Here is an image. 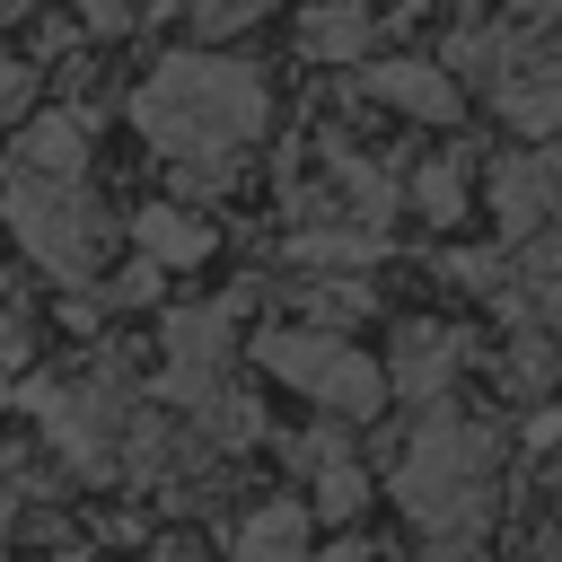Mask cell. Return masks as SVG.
<instances>
[{"label": "cell", "mask_w": 562, "mask_h": 562, "mask_svg": "<svg viewBox=\"0 0 562 562\" xmlns=\"http://www.w3.org/2000/svg\"><path fill=\"white\" fill-rule=\"evenodd\" d=\"M18 167L88 176V114H35V123H26V140H18Z\"/></svg>", "instance_id": "obj_14"}, {"label": "cell", "mask_w": 562, "mask_h": 562, "mask_svg": "<svg viewBox=\"0 0 562 562\" xmlns=\"http://www.w3.org/2000/svg\"><path fill=\"white\" fill-rule=\"evenodd\" d=\"M26 404L44 413L53 448H61L88 483L123 474V439H132V422H140V395H132V378H123L114 360H97V369L70 378V386H26Z\"/></svg>", "instance_id": "obj_6"}, {"label": "cell", "mask_w": 562, "mask_h": 562, "mask_svg": "<svg viewBox=\"0 0 562 562\" xmlns=\"http://www.w3.org/2000/svg\"><path fill=\"white\" fill-rule=\"evenodd\" d=\"M255 360L281 386H299L307 404L342 413V422H369L386 404V369L369 351H351V334H334V325H263L255 334Z\"/></svg>", "instance_id": "obj_5"}, {"label": "cell", "mask_w": 562, "mask_h": 562, "mask_svg": "<svg viewBox=\"0 0 562 562\" xmlns=\"http://www.w3.org/2000/svg\"><path fill=\"white\" fill-rule=\"evenodd\" d=\"M457 360H465V334H448V325H404V334H395V360H386V386L413 395V404H439L448 378H457Z\"/></svg>", "instance_id": "obj_10"}, {"label": "cell", "mask_w": 562, "mask_h": 562, "mask_svg": "<svg viewBox=\"0 0 562 562\" xmlns=\"http://www.w3.org/2000/svg\"><path fill=\"white\" fill-rule=\"evenodd\" d=\"M553 220H562V149H509V158H492V228L509 246H527Z\"/></svg>", "instance_id": "obj_8"}, {"label": "cell", "mask_w": 562, "mask_h": 562, "mask_svg": "<svg viewBox=\"0 0 562 562\" xmlns=\"http://www.w3.org/2000/svg\"><path fill=\"white\" fill-rule=\"evenodd\" d=\"M228 351H237V299H220V307H176V316H167L158 395L184 404V413H202V404L220 395V378H228Z\"/></svg>", "instance_id": "obj_7"}, {"label": "cell", "mask_w": 562, "mask_h": 562, "mask_svg": "<svg viewBox=\"0 0 562 562\" xmlns=\"http://www.w3.org/2000/svg\"><path fill=\"white\" fill-rule=\"evenodd\" d=\"M26 9H35V0H0V26H18V18H26Z\"/></svg>", "instance_id": "obj_26"}, {"label": "cell", "mask_w": 562, "mask_h": 562, "mask_svg": "<svg viewBox=\"0 0 562 562\" xmlns=\"http://www.w3.org/2000/svg\"><path fill=\"white\" fill-rule=\"evenodd\" d=\"M132 228H140V255H149V263H202V255H211V220H193V211H176V202H149Z\"/></svg>", "instance_id": "obj_15"}, {"label": "cell", "mask_w": 562, "mask_h": 562, "mask_svg": "<svg viewBox=\"0 0 562 562\" xmlns=\"http://www.w3.org/2000/svg\"><path fill=\"white\" fill-rule=\"evenodd\" d=\"M272 0H193V26L202 35H237V26H255Z\"/></svg>", "instance_id": "obj_20"}, {"label": "cell", "mask_w": 562, "mask_h": 562, "mask_svg": "<svg viewBox=\"0 0 562 562\" xmlns=\"http://www.w3.org/2000/svg\"><path fill=\"white\" fill-rule=\"evenodd\" d=\"M439 61L465 70V79L492 97V114H501L509 132H527V140L562 132V44L518 35V26H457Z\"/></svg>", "instance_id": "obj_4"}, {"label": "cell", "mask_w": 562, "mask_h": 562, "mask_svg": "<svg viewBox=\"0 0 562 562\" xmlns=\"http://www.w3.org/2000/svg\"><path fill=\"white\" fill-rule=\"evenodd\" d=\"M518 18H562V0H509Z\"/></svg>", "instance_id": "obj_25"}, {"label": "cell", "mask_w": 562, "mask_h": 562, "mask_svg": "<svg viewBox=\"0 0 562 562\" xmlns=\"http://www.w3.org/2000/svg\"><path fill=\"white\" fill-rule=\"evenodd\" d=\"M509 281H518V299H527L544 325H562V228H553V237H527L518 263H509Z\"/></svg>", "instance_id": "obj_17"}, {"label": "cell", "mask_w": 562, "mask_h": 562, "mask_svg": "<svg viewBox=\"0 0 562 562\" xmlns=\"http://www.w3.org/2000/svg\"><path fill=\"white\" fill-rule=\"evenodd\" d=\"M386 237L369 220H334V228H299L290 237V263H325V272H351V263H378Z\"/></svg>", "instance_id": "obj_16"}, {"label": "cell", "mask_w": 562, "mask_h": 562, "mask_svg": "<svg viewBox=\"0 0 562 562\" xmlns=\"http://www.w3.org/2000/svg\"><path fill=\"white\" fill-rule=\"evenodd\" d=\"M360 88H369L386 114H404V123H448V114H457V70H448V61H422V53L369 61Z\"/></svg>", "instance_id": "obj_9"}, {"label": "cell", "mask_w": 562, "mask_h": 562, "mask_svg": "<svg viewBox=\"0 0 562 562\" xmlns=\"http://www.w3.org/2000/svg\"><path fill=\"white\" fill-rule=\"evenodd\" d=\"M26 105H35V61H9L0 53V123H18Z\"/></svg>", "instance_id": "obj_21"}, {"label": "cell", "mask_w": 562, "mask_h": 562, "mask_svg": "<svg viewBox=\"0 0 562 562\" xmlns=\"http://www.w3.org/2000/svg\"><path fill=\"white\" fill-rule=\"evenodd\" d=\"M290 457L316 474V509H325V518H360L369 483H360V465H351V439H342V430H316V439H299Z\"/></svg>", "instance_id": "obj_12"}, {"label": "cell", "mask_w": 562, "mask_h": 562, "mask_svg": "<svg viewBox=\"0 0 562 562\" xmlns=\"http://www.w3.org/2000/svg\"><path fill=\"white\" fill-rule=\"evenodd\" d=\"M501 369H509V386H544V378H553V342H544V334H518Z\"/></svg>", "instance_id": "obj_19"}, {"label": "cell", "mask_w": 562, "mask_h": 562, "mask_svg": "<svg viewBox=\"0 0 562 562\" xmlns=\"http://www.w3.org/2000/svg\"><path fill=\"white\" fill-rule=\"evenodd\" d=\"M0 220L53 281H97V263L114 246V220L97 211V193L79 176H44V167H18V158L0 176Z\"/></svg>", "instance_id": "obj_3"}, {"label": "cell", "mask_w": 562, "mask_h": 562, "mask_svg": "<svg viewBox=\"0 0 562 562\" xmlns=\"http://www.w3.org/2000/svg\"><path fill=\"white\" fill-rule=\"evenodd\" d=\"M299 53L334 61V70L369 61V0H307L299 9Z\"/></svg>", "instance_id": "obj_11"}, {"label": "cell", "mask_w": 562, "mask_h": 562, "mask_svg": "<svg viewBox=\"0 0 562 562\" xmlns=\"http://www.w3.org/2000/svg\"><path fill=\"white\" fill-rule=\"evenodd\" d=\"M395 501L422 527V562H474L492 527V430L430 404V422L395 457Z\"/></svg>", "instance_id": "obj_2"}, {"label": "cell", "mask_w": 562, "mask_h": 562, "mask_svg": "<svg viewBox=\"0 0 562 562\" xmlns=\"http://www.w3.org/2000/svg\"><path fill=\"white\" fill-rule=\"evenodd\" d=\"M70 9H79L97 35H123V26H132V0H70Z\"/></svg>", "instance_id": "obj_23"}, {"label": "cell", "mask_w": 562, "mask_h": 562, "mask_svg": "<svg viewBox=\"0 0 562 562\" xmlns=\"http://www.w3.org/2000/svg\"><path fill=\"white\" fill-rule=\"evenodd\" d=\"M18 509H26V465H18L9 448H0V536L18 527Z\"/></svg>", "instance_id": "obj_22"}, {"label": "cell", "mask_w": 562, "mask_h": 562, "mask_svg": "<svg viewBox=\"0 0 562 562\" xmlns=\"http://www.w3.org/2000/svg\"><path fill=\"white\" fill-rule=\"evenodd\" d=\"M316 562H369V553H360V544H342V553H316Z\"/></svg>", "instance_id": "obj_27"}, {"label": "cell", "mask_w": 562, "mask_h": 562, "mask_svg": "<svg viewBox=\"0 0 562 562\" xmlns=\"http://www.w3.org/2000/svg\"><path fill=\"white\" fill-rule=\"evenodd\" d=\"M228 562H307V501H263L228 536Z\"/></svg>", "instance_id": "obj_13"}, {"label": "cell", "mask_w": 562, "mask_h": 562, "mask_svg": "<svg viewBox=\"0 0 562 562\" xmlns=\"http://www.w3.org/2000/svg\"><path fill=\"white\" fill-rule=\"evenodd\" d=\"M527 562H562V518H553V536H544V544H536Z\"/></svg>", "instance_id": "obj_24"}, {"label": "cell", "mask_w": 562, "mask_h": 562, "mask_svg": "<svg viewBox=\"0 0 562 562\" xmlns=\"http://www.w3.org/2000/svg\"><path fill=\"white\" fill-rule=\"evenodd\" d=\"M263 70L228 61V53H167L140 88H132V123L140 140L184 176V184H228V167L263 140Z\"/></svg>", "instance_id": "obj_1"}, {"label": "cell", "mask_w": 562, "mask_h": 562, "mask_svg": "<svg viewBox=\"0 0 562 562\" xmlns=\"http://www.w3.org/2000/svg\"><path fill=\"white\" fill-rule=\"evenodd\" d=\"M404 193H413V211H422L430 228H457V220H465V167H457V158L413 167V184H404Z\"/></svg>", "instance_id": "obj_18"}]
</instances>
